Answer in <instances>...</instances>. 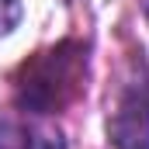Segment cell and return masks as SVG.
Returning <instances> with one entry per match:
<instances>
[{"mask_svg":"<svg viewBox=\"0 0 149 149\" xmlns=\"http://www.w3.org/2000/svg\"><path fill=\"white\" fill-rule=\"evenodd\" d=\"M142 14H146V24H149V0H142Z\"/></svg>","mask_w":149,"mask_h":149,"instance_id":"obj_5","label":"cell"},{"mask_svg":"<svg viewBox=\"0 0 149 149\" xmlns=\"http://www.w3.org/2000/svg\"><path fill=\"white\" fill-rule=\"evenodd\" d=\"M83 42H59L35 52L14 76V101L28 114H56L87 90V56Z\"/></svg>","mask_w":149,"mask_h":149,"instance_id":"obj_1","label":"cell"},{"mask_svg":"<svg viewBox=\"0 0 149 149\" xmlns=\"http://www.w3.org/2000/svg\"><path fill=\"white\" fill-rule=\"evenodd\" d=\"M0 149H66V135L49 114L24 111V118L0 121Z\"/></svg>","mask_w":149,"mask_h":149,"instance_id":"obj_3","label":"cell"},{"mask_svg":"<svg viewBox=\"0 0 149 149\" xmlns=\"http://www.w3.org/2000/svg\"><path fill=\"white\" fill-rule=\"evenodd\" d=\"M104 132L114 149H149V66L125 80L108 111Z\"/></svg>","mask_w":149,"mask_h":149,"instance_id":"obj_2","label":"cell"},{"mask_svg":"<svg viewBox=\"0 0 149 149\" xmlns=\"http://www.w3.org/2000/svg\"><path fill=\"white\" fill-rule=\"evenodd\" d=\"M21 14H24L21 0H0V38L10 35V31L21 24Z\"/></svg>","mask_w":149,"mask_h":149,"instance_id":"obj_4","label":"cell"}]
</instances>
